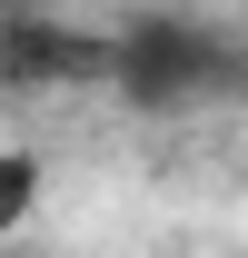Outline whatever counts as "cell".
I'll return each mask as SVG.
<instances>
[{
  "label": "cell",
  "mask_w": 248,
  "mask_h": 258,
  "mask_svg": "<svg viewBox=\"0 0 248 258\" xmlns=\"http://www.w3.org/2000/svg\"><path fill=\"white\" fill-rule=\"evenodd\" d=\"M0 10H10V0H0Z\"/></svg>",
  "instance_id": "7a4b0ae2"
},
{
  "label": "cell",
  "mask_w": 248,
  "mask_h": 258,
  "mask_svg": "<svg viewBox=\"0 0 248 258\" xmlns=\"http://www.w3.org/2000/svg\"><path fill=\"white\" fill-rule=\"evenodd\" d=\"M40 189H50L40 149H0V238H20V228L40 219Z\"/></svg>",
  "instance_id": "6da1fadb"
}]
</instances>
